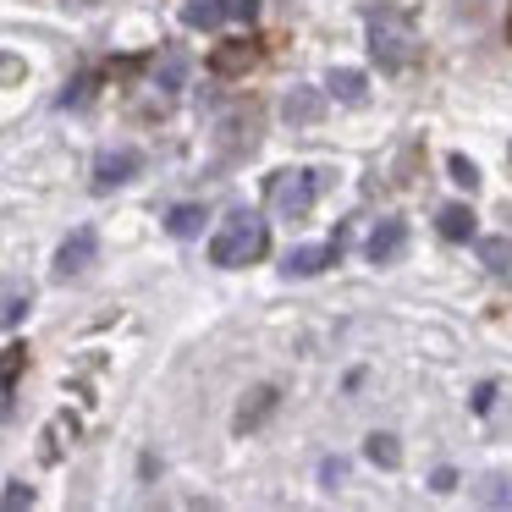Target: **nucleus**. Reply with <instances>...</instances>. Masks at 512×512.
<instances>
[{"label": "nucleus", "instance_id": "obj_1", "mask_svg": "<svg viewBox=\"0 0 512 512\" xmlns=\"http://www.w3.org/2000/svg\"><path fill=\"white\" fill-rule=\"evenodd\" d=\"M364 28H369V56H375V67L380 72H408V67H419V28H413V17L402 12V6H369V17H364Z\"/></svg>", "mask_w": 512, "mask_h": 512}, {"label": "nucleus", "instance_id": "obj_27", "mask_svg": "<svg viewBox=\"0 0 512 512\" xmlns=\"http://www.w3.org/2000/svg\"><path fill=\"white\" fill-rule=\"evenodd\" d=\"M507 45H512V6H507Z\"/></svg>", "mask_w": 512, "mask_h": 512}, {"label": "nucleus", "instance_id": "obj_28", "mask_svg": "<svg viewBox=\"0 0 512 512\" xmlns=\"http://www.w3.org/2000/svg\"><path fill=\"white\" fill-rule=\"evenodd\" d=\"M507 155H512V149H507Z\"/></svg>", "mask_w": 512, "mask_h": 512}, {"label": "nucleus", "instance_id": "obj_20", "mask_svg": "<svg viewBox=\"0 0 512 512\" xmlns=\"http://www.w3.org/2000/svg\"><path fill=\"white\" fill-rule=\"evenodd\" d=\"M479 501H485V507H512V479H485Z\"/></svg>", "mask_w": 512, "mask_h": 512}, {"label": "nucleus", "instance_id": "obj_21", "mask_svg": "<svg viewBox=\"0 0 512 512\" xmlns=\"http://www.w3.org/2000/svg\"><path fill=\"white\" fill-rule=\"evenodd\" d=\"M226 17H232V23H254V17H259V0H226Z\"/></svg>", "mask_w": 512, "mask_h": 512}, {"label": "nucleus", "instance_id": "obj_22", "mask_svg": "<svg viewBox=\"0 0 512 512\" xmlns=\"http://www.w3.org/2000/svg\"><path fill=\"white\" fill-rule=\"evenodd\" d=\"M320 479H325V485H342V479H347V457H325V463H320Z\"/></svg>", "mask_w": 512, "mask_h": 512}, {"label": "nucleus", "instance_id": "obj_4", "mask_svg": "<svg viewBox=\"0 0 512 512\" xmlns=\"http://www.w3.org/2000/svg\"><path fill=\"white\" fill-rule=\"evenodd\" d=\"M331 265H342V237H336V243H298L287 259H281V276L309 281V276H320V270H331Z\"/></svg>", "mask_w": 512, "mask_h": 512}, {"label": "nucleus", "instance_id": "obj_7", "mask_svg": "<svg viewBox=\"0 0 512 512\" xmlns=\"http://www.w3.org/2000/svg\"><path fill=\"white\" fill-rule=\"evenodd\" d=\"M138 149H111V155H100L94 160V188H122V182H133L138 177Z\"/></svg>", "mask_w": 512, "mask_h": 512}, {"label": "nucleus", "instance_id": "obj_6", "mask_svg": "<svg viewBox=\"0 0 512 512\" xmlns=\"http://www.w3.org/2000/svg\"><path fill=\"white\" fill-rule=\"evenodd\" d=\"M402 248H408V226H402V221H380L375 232H369L364 254H369V265H397Z\"/></svg>", "mask_w": 512, "mask_h": 512}, {"label": "nucleus", "instance_id": "obj_12", "mask_svg": "<svg viewBox=\"0 0 512 512\" xmlns=\"http://www.w3.org/2000/svg\"><path fill=\"white\" fill-rule=\"evenodd\" d=\"M182 23L188 28H221L226 23V0H188V6H182Z\"/></svg>", "mask_w": 512, "mask_h": 512}, {"label": "nucleus", "instance_id": "obj_24", "mask_svg": "<svg viewBox=\"0 0 512 512\" xmlns=\"http://www.w3.org/2000/svg\"><path fill=\"white\" fill-rule=\"evenodd\" d=\"M490 402H496V386H479L474 391V413H490Z\"/></svg>", "mask_w": 512, "mask_h": 512}, {"label": "nucleus", "instance_id": "obj_3", "mask_svg": "<svg viewBox=\"0 0 512 512\" xmlns=\"http://www.w3.org/2000/svg\"><path fill=\"white\" fill-rule=\"evenodd\" d=\"M320 193H325V171H314V166L276 171V182H270V210H276L281 221H309Z\"/></svg>", "mask_w": 512, "mask_h": 512}, {"label": "nucleus", "instance_id": "obj_25", "mask_svg": "<svg viewBox=\"0 0 512 512\" xmlns=\"http://www.w3.org/2000/svg\"><path fill=\"white\" fill-rule=\"evenodd\" d=\"M0 78H23V61H17V56H0Z\"/></svg>", "mask_w": 512, "mask_h": 512}, {"label": "nucleus", "instance_id": "obj_2", "mask_svg": "<svg viewBox=\"0 0 512 512\" xmlns=\"http://www.w3.org/2000/svg\"><path fill=\"white\" fill-rule=\"evenodd\" d=\"M270 248V226L259 221L254 210H232L221 221V232L210 237V265L221 270H243V265H259Z\"/></svg>", "mask_w": 512, "mask_h": 512}, {"label": "nucleus", "instance_id": "obj_8", "mask_svg": "<svg viewBox=\"0 0 512 512\" xmlns=\"http://www.w3.org/2000/svg\"><path fill=\"white\" fill-rule=\"evenodd\" d=\"M248 67H259V45L254 39H232V45H221L210 56V72L215 78H243Z\"/></svg>", "mask_w": 512, "mask_h": 512}, {"label": "nucleus", "instance_id": "obj_26", "mask_svg": "<svg viewBox=\"0 0 512 512\" xmlns=\"http://www.w3.org/2000/svg\"><path fill=\"white\" fill-rule=\"evenodd\" d=\"M430 485H435V490H457V474H452V468H435Z\"/></svg>", "mask_w": 512, "mask_h": 512}, {"label": "nucleus", "instance_id": "obj_19", "mask_svg": "<svg viewBox=\"0 0 512 512\" xmlns=\"http://www.w3.org/2000/svg\"><path fill=\"white\" fill-rule=\"evenodd\" d=\"M446 171H452V182H457V188H468V193L479 188V166H474L468 155H452V160H446Z\"/></svg>", "mask_w": 512, "mask_h": 512}, {"label": "nucleus", "instance_id": "obj_18", "mask_svg": "<svg viewBox=\"0 0 512 512\" xmlns=\"http://www.w3.org/2000/svg\"><path fill=\"white\" fill-rule=\"evenodd\" d=\"M160 89H182V78H188V56H182V50H171L166 61H160Z\"/></svg>", "mask_w": 512, "mask_h": 512}, {"label": "nucleus", "instance_id": "obj_13", "mask_svg": "<svg viewBox=\"0 0 512 512\" xmlns=\"http://www.w3.org/2000/svg\"><path fill=\"white\" fill-rule=\"evenodd\" d=\"M270 408H276V391H270V386H265V391H254V402H243V408H237L232 430H237V435H248V430H254V424L270 413Z\"/></svg>", "mask_w": 512, "mask_h": 512}, {"label": "nucleus", "instance_id": "obj_17", "mask_svg": "<svg viewBox=\"0 0 512 512\" xmlns=\"http://www.w3.org/2000/svg\"><path fill=\"white\" fill-rule=\"evenodd\" d=\"M23 364H28V347H23V342H12V347H6V358H0V391H12V386H17Z\"/></svg>", "mask_w": 512, "mask_h": 512}, {"label": "nucleus", "instance_id": "obj_15", "mask_svg": "<svg viewBox=\"0 0 512 512\" xmlns=\"http://www.w3.org/2000/svg\"><path fill=\"white\" fill-rule=\"evenodd\" d=\"M166 232L171 237H199L204 232V204H177V210L166 215Z\"/></svg>", "mask_w": 512, "mask_h": 512}, {"label": "nucleus", "instance_id": "obj_14", "mask_svg": "<svg viewBox=\"0 0 512 512\" xmlns=\"http://www.w3.org/2000/svg\"><path fill=\"white\" fill-rule=\"evenodd\" d=\"M364 457H369L375 468H397V463H402V446H397V435L375 430V435L364 441Z\"/></svg>", "mask_w": 512, "mask_h": 512}, {"label": "nucleus", "instance_id": "obj_11", "mask_svg": "<svg viewBox=\"0 0 512 512\" xmlns=\"http://www.w3.org/2000/svg\"><path fill=\"white\" fill-rule=\"evenodd\" d=\"M325 89H331L342 105H364V72H353V67H336L331 78H325Z\"/></svg>", "mask_w": 512, "mask_h": 512}, {"label": "nucleus", "instance_id": "obj_5", "mask_svg": "<svg viewBox=\"0 0 512 512\" xmlns=\"http://www.w3.org/2000/svg\"><path fill=\"white\" fill-rule=\"evenodd\" d=\"M94 254H100V237H94V226H78V232L67 237V243L56 248V281H78L83 270L94 265Z\"/></svg>", "mask_w": 512, "mask_h": 512}, {"label": "nucleus", "instance_id": "obj_23", "mask_svg": "<svg viewBox=\"0 0 512 512\" xmlns=\"http://www.w3.org/2000/svg\"><path fill=\"white\" fill-rule=\"evenodd\" d=\"M0 507H34V490H28V485H12L6 496H0Z\"/></svg>", "mask_w": 512, "mask_h": 512}, {"label": "nucleus", "instance_id": "obj_16", "mask_svg": "<svg viewBox=\"0 0 512 512\" xmlns=\"http://www.w3.org/2000/svg\"><path fill=\"white\" fill-rule=\"evenodd\" d=\"M479 259L496 276H512V237H479Z\"/></svg>", "mask_w": 512, "mask_h": 512}, {"label": "nucleus", "instance_id": "obj_9", "mask_svg": "<svg viewBox=\"0 0 512 512\" xmlns=\"http://www.w3.org/2000/svg\"><path fill=\"white\" fill-rule=\"evenodd\" d=\"M435 226H441L446 243H474V237H479V215L468 210V204H441Z\"/></svg>", "mask_w": 512, "mask_h": 512}, {"label": "nucleus", "instance_id": "obj_10", "mask_svg": "<svg viewBox=\"0 0 512 512\" xmlns=\"http://www.w3.org/2000/svg\"><path fill=\"white\" fill-rule=\"evenodd\" d=\"M320 111H325L320 89H287V100H281V116H287L292 127H309Z\"/></svg>", "mask_w": 512, "mask_h": 512}]
</instances>
